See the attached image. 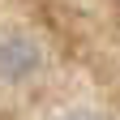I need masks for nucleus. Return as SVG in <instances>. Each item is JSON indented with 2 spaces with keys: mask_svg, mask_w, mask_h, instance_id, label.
<instances>
[{
  "mask_svg": "<svg viewBox=\"0 0 120 120\" xmlns=\"http://www.w3.org/2000/svg\"><path fill=\"white\" fill-rule=\"evenodd\" d=\"M34 64H39V56L26 39H4L0 43V73L4 77H26Z\"/></svg>",
  "mask_w": 120,
  "mask_h": 120,
  "instance_id": "f257e3e1",
  "label": "nucleus"
},
{
  "mask_svg": "<svg viewBox=\"0 0 120 120\" xmlns=\"http://www.w3.org/2000/svg\"><path fill=\"white\" fill-rule=\"evenodd\" d=\"M64 120H103V116H90V112H77V116H64Z\"/></svg>",
  "mask_w": 120,
  "mask_h": 120,
  "instance_id": "f03ea898",
  "label": "nucleus"
}]
</instances>
